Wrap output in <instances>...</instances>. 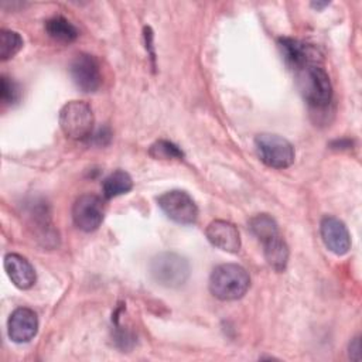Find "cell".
<instances>
[{
  "mask_svg": "<svg viewBox=\"0 0 362 362\" xmlns=\"http://www.w3.org/2000/svg\"><path fill=\"white\" fill-rule=\"evenodd\" d=\"M93 112L83 100H71L59 110V126L64 134L74 140H85L92 136Z\"/></svg>",
  "mask_w": 362,
  "mask_h": 362,
  "instance_id": "cell-4",
  "label": "cell"
},
{
  "mask_svg": "<svg viewBox=\"0 0 362 362\" xmlns=\"http://www.w3.org/2000/svg\"><path fill=\"white\" fill-rule=\"evenodd\" d=\"M23 38L17 31L0 30V59L7 61L13 58L23 48Z\"/></svg>",
  "mask_w": 362,
  "mask_h": 362,
  "instance_id": "cell-18",
  "label": "cell"
},
{
  "mask_svg": "<svg viewBox=\"0 0 362 362\" xmlns=\"http://www.w3.org/2000/svg\"><path fill=\"white\" fill-rule=\"evenodd\" d=\"M163 212L177 223L191 225L198 219V206L188 192L171 189L164 192L157 199Z\"/></svg>",
  "mask_w": 362,
  "mask_h": 362,
  "instance_id": "cell-6",
  "label": "cell"
},
{
  "mask_svg": "<svg viewBox=\"0 0 362 362\" xmlns=\"http://www.w3.org/2000/svg\"><path fill=\"white\" fill-rule=\"evenodd\" d=\"M208 240L218 249L236 253L240 249V235L238 228L223 219L212 221L205 230Z\"/></svg>",
  "mask_w": 362,
  "mask_h": 362,
  "instance_id": "cell-12",
  "label": "cell"
},
{
  "mask_svg": "<svg viewBox=\"0 0 362 362\" xmlns=\"http://www.w3.org/2000/svg\"><path fill=\"white\" fill-rule=\"evenodd\" d=\"M20 99L18 85L8 76L1 75L0 78V100L4 105H13Z\"/></svg>",
  "mask_w": 362,
  "mask_h": 362,
  "instance_id": "cell-20",
  "label": "cell"
},
{
  "mask_svg": "<svg viewBox=\"0 0 362 362\" xmlns=\"http://www.w3.org/2000/svg\"><path fill=\"white\" fill-rule=\"evenodd\" d=\"M329 3L328 1H324V3H320V1H313L311 3V6L314 7V8H317V10H320V8H324V7H327Z\"/></svg>",
  "mask_w": 362,
  "mask_h": 362,
  "instance_id": "cell-22",
  "label": "cell"
},
{
  "mask_svg": "<svg viewBox=\"0 0 362 362\" xmlns=\"http://www.w3.org/2000/svg\"><path fill=\"white\" fill-rule=\"evenodd\" d=\"M38 331V317L27 307L16 308L7 322V332L13 342L23 344L31 341Z\"/></svg>",
  "mask_w": 362,
  "mask_h": 362,
  "instance_id": "cell-10",
  "label": "cell"
},
{
  "mask_svg": "<svg viewBox=\"0 0 362 362\" xmlns=\"http://www.w3.org/2000/svg\"><path fill=\"white\" fill-rule=\"evenodd\" d=\"M103 201L95 194H83L74 202L72 219L75 225L85 232L96 230L103 222Z\"/></svg>",
  "mask_w": 362,
  "mask_h": 362,
  "instance_id": "cell-7",
  "label": "cell"
},
{
  "mask_svg": "<svg viewBox=\"0 0 362 362\" xmlns=\"http://www.w3.org/2000/svg\"><path fill=\"white\" fill-rule=\"evenodd\" d=\"M150 274L160 286L177 288L188 280L189 264L178 253L163 252L151 259Z\"/></svg>",
  "mask_w": 362,
  "mask_h": 362,
  "instance_id": "cell-3",
  "label": "cell"
},
{
  "mask_svg": "<svg viewBox=\"0 0 362 362\" xmlns=\"http://www.w3.org/2000/svg\"><path fill=\"white\" fill-rule=\"evenodd\" d=\"M44 27H45L47 34L52 40H55L58 42H64V44L75 41L79 35L76 27L62 16H55V17L48 18L45 21Z\"/></svg>",
  "mask_w": 362,
  "mask_h": 362,
  "instance_id": "cell-15",
  "label": "cell"
},
{
  "mask_svg": "<svg viewBox=\"0 0 362 362\" xmlns=\"http://www.w3.org/2000/svg\"><path fill=\"white\" fill-rule=\"evenodd\" d=\"M296 72L300 92L310 106L321 109L331 103L332 85L321 62L308 64Z\"/></svg>",
  "mask_w": 362,
  "mask_h": 362,
  "instance_id": "cell-2",
  "label": "cell"
},
{
  "mask_svg": "<svg viewBox=\"0 0 362 362\" xmlns=\"http://www.w3.org/2000/svg\"><path fill=\"white\" fill-rule=\"evenodd\" d=\"M150 156L156 160H182V150L168 140H157L148 150Z\"/></svg>",
  "mask_w": 362,
  "mask_h": 362,
  "instance_id": "cell-19",
  "label": "cell"
},
{
  "mask_svg": "<svg viewBox=\"0 0 362 362\" xmlns=\"http://www.w3.org/2000/svg\"><path fill=\"white\" fill-rule=\"evenodd\" d=\"M133 188V180L124 170H116L110 173L102 182L103 197L110 199L123 194H127Z\"/></svg>",
  "mask_w": 362,
  "mask_h": 362,
  "instance_id": "cell-16",
  "label": "cell"
},
{
  "mask_svg": "<svg viewBox=\"0 0 362 362\" xmlns=\"http://www.w3.org/2000/svg\"><path fill=\"white\" fill-rule=\"evenodd\" d=\"M264 250V259L269 263L272 269L276 272H283L288 262V246L287 243L280 238V235L266 240L263 243Z\"/></svg>",
  "mask_w": 362,
  "mask_h": 362,
  "instance_id": "cell-14",
  "label": "cell"
},
{
  "mask_svg": "<svg viewBox=\"0 0 362 362\" xmlns=\"http://www.w3.org/2000/svg\"><path fill=\"white\" fill-rule=\"evenodd\" d=\"M69 74L82 92H95L102 83L99 62L90 54H78L69 65Z\"/></svg>",
  "mask_w": 362,
  "mask_h": 362,
  "instance_id": "cell-8",
  "label": "cell"
},
{
  "mask_svg": "<svg viewBox=\"0 0 362 362\" xmlns=\"http://www.w3.org/2000/svg\"><path fill=\"white\" fill-rule=\"evenodd\" d=\"M249 229L262 243L279 235L276 221L267 214H257L253 218H250Z\"/></svg>",
  "mask_w": 362,
  "mask_h": 362,
  "instance_id": "cell-17",
  "label": "cell"
},
{
  "mask_svg": "<svg viewBox=\"0 0 362 362\" xmlns=\"http://www.w3.org/2000/svg\"><path fill=\"white\" fill-rule=\"evenodd\" d=\"M4 269L11 283L20 290H28L35 283V270L31 263L18 253L4 256Z\"/></svg>",
  "mask_w": 362,
  "mask_h": 362,
  "instance_id": "cell-13",
  "label": "cell"
},
{
  "mask_svg": "<svg viewBox=\"0 0 362 362\" xmlns=\"http://www.w3.org/2000/svg\"><path fill=\"white\" fill-rule=\"evenodd\" d=\"M320 232L327 249L342 256L351 249V236L342 221L335 216H324L320 223Z\"/></svg>",
  "mask_w": 362,
  "mask_h": 362,
  "instance_id": "cell-9",
  "label": "cell"
},
{
  "mask_svg": "<svg viewBox=\"0 0 362 362\" xmlns=\"http://www.w3.org/2000/svg\"><path fill=\"white\" fill-rule=\"evenodd\" d=\"M256 151L259 158L272 168H287L294 161V147L293 144L273 133H262L255 139Z\"/></svg>",
  "mask_w": 362,
  "mask_h": 362,
  "instance_id": "cell-5",
  "label": "cell"
},
{
  "mask_svg": "<svg viewBox=\"0 0 362 362\" xmlns=\"http://www.w3.org/2000/svg\"><path fill=\"white\" fill-rule=\"evenodd\" d=\"M277 44H279V48H280L286 62L296 71H298L300 68H303L308 64L320 62V58H318L320 55H318L317 49L300 40L281 37V38H279Z\"/></svg>",
  "mask_w": 362,
  "mask_h": 362,
  "instance_id": "cell-11",
  "label": "cell"
},
{
  "mask_svg": "<svg viewBox=\"0 0 362 362\" xmlns=\"http://www.w3.org/2000/svg\"><path fill=\"white\" fill-rule=\"evenodd\" d=\"M359 351H361V344H359V338L356 337L351 344H349V355L356 354V361L359 359Z\"/></svg>",
  "mask_w": 362,
  "mask_h": 362,
  "instance_id": "cell-21",
  "label": "cell"
},
{
  "mask_svg": "<svg viewBox=\"0 0 362 362\" xmlns=\"http://www.w3.org/2000/svg\"><path fill=\"white\" fill-rule=\"evenodd\" d=\"M250 286V277L245 267L235 263L216 266L209 276V291L222 301L243 297Z\"/></svg>",
  "mask_w": 362,
  "mask_h": 362,
  "instance_id": "cell-1",
  "label": "cell"
}]
</instances>
